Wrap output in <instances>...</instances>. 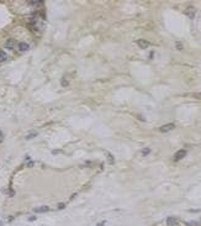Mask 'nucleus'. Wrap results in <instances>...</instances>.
<instances>
[{
  "label": "nucleus",
  "mask_w": 201,
  "mask_h": 226,
  "mask_svg": "<svg viewBox=\"0 0 201 226\" xmlns=\"http://www.w3.org/2000/svg\"><path fill=\"white\" fill-rule=\"evenodd\" d=\"M174 127H175V125L170 122V124H165V125L161 126L159 127V131L161 132H169V131H171V130H174Z\"/></svg>",
  "instance_id": "nucleus-1"
},
{
  "label": "nucleus",
  "mask_w": 201,
  "mask_h": 226,
  "mask_svg": "<svg viewBox=\"0 0 201 226\" xmlns=\"http://www.w3.org/2000/svg\"><path fill=\"white\" fill-rule=\"evenodd\" d=\"M185 156H186V149H179L178 152L175 153V156H174V161L178 162L180 160H183Z\"/></svg>",
  "instance_id": "nucleus-2"
},
{
  "label": "nucleus",
  "mask_w": 201,
  "mask_h": 226,
  "mask_svg": "<svg viewBox=\"0 0 201 226\" xmlns=\"http://www.w3.org/2000/svg\"><path fill=\"white\" fill-rule=\"evenodd\" d=\"M195 11H196L195 8H192V6H189V8H186V9H185L184 12H185V15H188L190 19H192L194 16H195Z\"/></svg>",
  "instance_id": "nucleus-3"
},
{
  "label": "nucleus",
  "mask_w": 201,
  "mask_h": 226,
  "mask_svg": "<svg viewBox=\"0 0 201 226\" xmlns=\"http://www.w3.org/2000/svg\"><path fill=\"white\" fill-rule=\"evenodd\" d=\"M17 47H19V51H20V52H26V51L30 50V45L26 43V42H20Z\"/></svg>",
  "instance_id": "nucleus-4"
},
{
  "label": "nucleus",
  "mask_w": 201,
  "mask_h": 226,
  "mask_svg": "<svg viewBox=\"0 0 201 226\" xmlns=\"http://www.w3.org/2000/svg\"><path fill=\"white\" fill-rule=\"evenodd\" d=\"M33 211L35 213H47V211H50V207L43 205V207H40V208H35Z\"/></svg>",
  "instance_id": "nucleus-5"
},
{
  "label": "nucleus",
  "mask_w": 201,
  "mask_h": 226,
  "mask_svg": "<svg viewBox=\"0 0 201 226\" xmlns=\"http://www.w3.org/2000/svg\"><path fill=\"white\" fill-rule=\"evenodd\" d=\"M15 43H16L15 40L10 38V40H8V41L5 42V47H6V48H9V50H12L14 47H15Z\"/></svg>",
  "instance_id": "nucleus-6"
},
{
  "label": "nucleus",
  "mask_w": 201,
  "mask_h": 226,
  "mask_svg": "<svg viewBox=\"0 0 201 226\" xmlns=\"http://www.w3.org/2000/svg\"><path fill=\"white\" fill-rule=\"evenodd\" d=\"M137 45L140 46L141 48H147V47L149 46V42H148V41H146V40H138Z\"/></svg>",
  "instance_id": "nucleus-7"
},
{
  "label": "nucleus",
  "mask_w": 201,
  "mask_h": 226,
  "mask_svg": "<svg viewBox=\"0 0 201 226\" xmlns=\"http://www.w3.org/2000/svg\"><path fill=\"white\" fill-rule=\"evenodd\" d=\"M178 224V220H177V219L175 217H168L167 219V225L168 226H174V225H177Z\"/></svg>",
  "instance_id": "nucleus-8"
},
{
  "label": "nucleus",
  "mask_w": 201,
  "mask_h": 226,
  "mask_svg": "<svg viewBox=\"0 0 201 226\" xmlns=\"http://www.w3.org/2000/svg\"><path fill=\"white\" fill-rule=\"evenodd\" d=\"M6 59H8V56H6V52H4V51L0 50V63L5 62Z\"/></svg>",
  "instance_id": "nucleus-9"
},
{
  "label": "nucleus",
  "mask_w": 201,
  "mask_h": 226,
  "mask_svg": "<svg viewBox=\"0 0 201 226\" xmlns=\"http://www.w3.org/2000/svg\"><path fill=\"white\" fill-rule=\"evenodd\" d=\"M36 136H37V132H36V131H35V132H30L29 135L26 136V140H31V139H33V137H36Z\"/></svg>",
  "instance_id": "nucleus-10"
},
{
  "label": "nucleus",
  "mask_w": 201,
  "mask_h": 226,
  "mask_svg": "<svg viewBox=\"0 0 201 226\" xmlns=\"http://www.w3.org/2000/svg\"><path fill=\"white\" fill-rule=\"evenodd\" d=\"M186 226H201L200 222H196V221H191V222H186L185 224Z\"/></svg>",
  "instance_id": "nucleus-11"
},
{
  "label": "nucleus",
  "mask_w": 201,
  "mask_h": 226,
  "mask_svg": "<svg viewBox=\"0 0 201 226\" xmlns=\"http://www.w3.org/2000/svg\"><path fill=\"white\" fill-rule=\"evenodd\" d=\"M149 152H151L149 148H143V149H142V155H143V156H147Z\"/></svg>",
  "instance_id": "nucleus-12"
},
{
  "label": "nucleus",
  "mask_w": 201,
  "mask_h": 226,
  "mask_svg": "<svg viewBox=\"0 0 201 226\" xmlns=\"http://www.w3.org/2000/svg\"><path fill=\"white\" fill-rule=\"evenodd\" d=\"M41 3H43V1H41V0H33V1H30L31 5H37V4H41Z\"/></svg>",
  "instance_id": "nucleus-13"
},
{
  "label": "nucleus",
  "mask_w": 201,
  "mask_h": 226,
  "mask_svg": "<svg viewBox=\"0 0 201 226\" xmlns=\"http://www.w3.org/2000/svg\"><path fill=\"white\" fill-rule=\"evenodd\" d=\"M194 98H196V99H201V94H200V93H195V94H194Z\"/></svg>",
  "instance_id": "nucleus-14"
},
{
  "label": "nucleus",
  "mask_w": 201,
  "mask_h": 226,
  "mask_svg": "<svg viewBox=\"0 0 201 226\" xmlns=\"http://www.w3.org/2000/svg\"><path fill=\"white\" fill-rule=\"evenodd\" d=\"M35 220H36V217H35V216H31V217H29V221H35Z\"/></svg>",
  "instance_id": "nucleus-15"
},
{
  "label": "nucleus",
  "mask_w": 201,
  "mask_h": 226,
  "mask_svg": "<svg viewBox=\"0 0 201 226\" xmlns=\"http://www.w3.org/2000/svg\"><path fill=\"white\" fill-rule=\"evenodd\" d=\"M64 207H66V205H64V204H59V205H58V209H63Z\"/></svg>",
  "instance_id": "nucleus-16"
},
{
  "label": "nucleus",
  "mask_w": 201,
  "mask_h": 226,
  "mask_svg": "<svg viewBox=\"0 0 201 226\" xmlns=\"http://www.w3.org/2000/svg\"><path fill=\"white\" fill-rule=\"evenodd\" d=\"M0 142H3V134H1V131H0Z\"/></svg>",
  "instance_id": "nucleus-17"
},
{
  "label": "nucleus",
  "mask_w": 201,
  "mask_h": 226,
  "mask_svg": "<svg viewBox=\"0 0 201 226\" xmlns=\"http://www.w3.org/2000/svg\"><path fill=\"white\" fill-rule=\"evenodd\" d=\"M177 47H178L179 50H182V45H180V43H177Z\"/></svg>",
  "instance_id": "nucleus-18"
},
{
  "label": "nucleus",
  "mask_w": 201,
  "mask_h": 226,
  "mask_svg": "<svg viewBox=\"0 0 201 226\" xmlns=\"http://www.w3.org/2000/svg\"><path fill=\"white\" fill-rule=\"evenodd\" d=\"M0 225H1V224H0Z\"/></svg>",
  "instance_id": "nucleus-19"
}]
</instances>
